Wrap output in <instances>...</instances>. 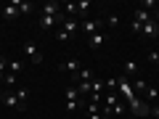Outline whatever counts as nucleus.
<instances>
[{"label":"nucleus","mask_w":159,"mask_h":119,"mask_svg":"<svg viewBox=\"0 0 159 119\" xmlns=\"http://www.w3.org/2000/svg\"><path fill=\"white\" fill-rule=\"evenodd\" d=\"M133 90L141 95V93H146V90H148V82H146V79H141V77H135V79H133Z\"/></svg>","instance_id":"18"},{"label":"nucleus","mask_w":159,"mask_h":119,"mask_svg":"<svg viewBox=\"0 0 159 119\" xmlns=\"http://www.w3.org/2000/svg\"><path fill=\"white\" fill-rule=\"evenodd\" d=\"M88 119H103L101 108H98V103H88Z\"/></svg>","instance_id":"19"},{"label":"nucleus","mask_w":159,"mask_h":119,"mask_svg":"<svg viewBox=\"0 0 159 119\" xmlns=\"http://www.w3.org/2000/svg\"><path fill=\"white\" fill-rule=\"evenodd\" d=\"M101 29H103V19H82V21H80V32L88 34V37L96 34V32H101Z\"/></svg>","instance_id":"4"},{"label":"nucleus","mask_w":159,"mask_h":119,"mask_svg":"<svg viewBox=\"0 0 159 119\" xmlns=\"http://www.w3.org/2000/svg\"><path fill=\"white\" fill-rule=\"evenodd\" d=\"M3 95H6V93H3V87H0V98H3Z\"/></svg>","instance_id":"31"},{"label":"nucleus","mask_w":159,"mask_h":119,"mask_svg":"<svg viewBox=\"0 0 159 119\" xmlns=\"http://www.w3.org/2000/svg\"><path fill=\"white\" fill-rule=\"evenodd\" d=\"M0 16L6 19V21H13V19H19V16H21V11H19V6H16V3H8V6H3Z\"/></svg>","instance_id":"9"},{"label":"nucleus","mask_w":159,"mask_h":119,"mask_svg":"<svg viewBox=\"0 0 159 119\" xmlns=\"http://www.w3.org/2000/svg\"><path fill=\"white\" fill-rule=\"evenodd\" d=\"M80 106H82V101H64V108L66 111H77Z\"/></svg>","instance_id":"25"},{"label":"nucleus","mask_w":159,"mask_h":119,"mask_svg":"<svg viewBox=\"0 0 159 119\" xmlns=\"http://www.w3.org/2000/svg\"><path fill=\"white\" fill-rule=\"evenodd\" d=\"M119 119H125V117H119Z\"/></svg>","instance_id":"33"},{"label":"nucleus","mask_w":159,"mask_h":119,"mask_svg":"<svg viewBox=\"0 0 159 119\" xmlns=\"http://www.w3.org/2000/svg\"><path fill=\"white\" fill-rule=\"evenodd\" d=\"M0 11H3V6H0Z\"/></svg>","instance_id":"32"},{"label":"nucleus","mask_w":159,"mask_h":119,"mask_svg":"<svg viewBox=\"0 0 159 119\" xmlns=\"http://www.w3.org/2000/svg\"><path fill=\"white\" fill-rule=\"evenodd\" d=\"M61 6H58V3H43V6H40V16H61Z\"/></svg>","instance_id":"7"},{"label":"nucleus","mask_w":159,"mask_h":119,"mask_svg":"<svg viewBox=\"0 0 159 119\" xmlns=\"http://www.w3.org/2000/svg\"><path fill=\"white\" fill-rule=\"evenodd\" d=\"M61 69H64V72H69V74L74 77V74L80 72V58H66V61L61 64Z\"/></svg>","instance_id":"13"},{"label":"nucleus","mask_w":159,"mask_h":119,"mask_svg":"<svg viewBox=\"0 0 159 119\" xmlns=\"http://www.w3.org/2000/svg\"><path fill=\"white\" fill-rule=\"evenodd\" d=\"M133 21L143 27V24H148V21H151V13H148V11H143V8H135V13H133Z\"/></svg>","instance_id":"12"},{"label":"nucleus","mask_w":159,"mask_h":119,"mask_svg":"<svg viewBox=\"0 0 159 119\" xmlns=\"http://www.w3.org/2000/svg\"><path fill=\"white\" fill-rule=\"evenodd\" d=\"M103 27H119V16L117 13H106L103 16Z\"/></svg>","instance_id":"21"},{"label":"nucleus","mask_w":159,"mask_h":119,"mask_svg":"<svg viewBox=\"0 0 159 119\" xmlns=\"http://www.w3.org/2000/svg\"><path fill=\"white\" fill-rule=\"evenodd\" d=\"M151 119H159V103H151V114H148Z\"/></svg>","instance_id":"30"},{"label":"nucleus","mask_w":159,"mask_h":119,"mask_svg":"<svg viewBox=\"0 0 159 119\" xmlns=\"http://www.w3.org/2000/svg\"><path fill=\"white\" fill-rule=\"evenodd\" d=\"M148 61H151L154 66H159V51H148Z\"/></svg>","instance_id":"28"},{"label":"nucleus","mask_w":159,"mask_h":119,"mask_svg":"<svg viewBox=\"0 0 159 119\" xmlns=\"http://www.w3.org/2000/svg\"><path fill=\"white\" fill-rule=\"evenodd\" d=\"M122 74H125L127 79H130V77H138V74H141V61H135V58H127V61L122 64Z\"/></svg>","instance_id":"6"},{"label":"nucleus","mask_w":159,"mask_h":119,"mask_svg":"<svg viewBox=\"0 0 159 119\" xmlns=\"http://www.w3.org/2000/svg\"><path fill=\"white\" fill-rule=\"evenodd\" d=\"M58 29H64L69 37H74V34L80 32V19H64V24H61Z\"/></svg>","instance_id":"10"},{"label":"nucleus","mask_w":159,"mask_h":119,"mask_svg":"<svg viewBox=\"0 0 159 119\" xmlns=\"http://www.w3.org/2000/svg\"><path fill=\"white\" fill-rule=\"evenodd\" d=\"M56 40H58V42H69L72 37H69V34L64 32V29H56Z\"/></svg>","instance_id":"26"},{"label":"nucleus","mask_w":159,"mask_h":119,"mask_svg":"<svg viewBox=\"0 0 159 119\" xmlns=\"http://www.w3.org/2000/svg\"><path fill=\"white\" fill-rule=\"evenodd\" d=\"M106 40H109L106 32H96V34H90V37H88V45H90V48H101Z\"/></svg>","instance_id":"11"},{"label":"nucleus","mask_w":159,"mask_h":119,"mask_svg":"<svg viewBox=\"0 0 159 119\" xmlns=\"http://www.w3.org/2000/svg\"><path fill=\"white\" fill-rule=\"evenodd\" d=\"M93 8V3L90 0H82V3H77V19L80 16H88V11Z\"/></svg>","instance_id":"20"},{"label":"nucleus","mask_w":159,"mask_h":119,"mask_svg":"<svg viewBox=\"0 0 159 119\" xmlns=\"http://www.w3.org/2000/svg\"><path fill=\"white\" fill-rule=\"evenodd\" d=\"M6 74H8V58L0 56V77H6Z\"/></svg>","instance_id":"27"},{"label":"nucleus","mask_w":159,"mask_h":119,"mask_svg":"<svg viewBox=\"0 0 159 119\" xmlns=\"http://www.w3.org/2000/svg\"><path fill=\"white\" fill-rule=\"evenodd\" d=\"M90 79H96V72L93 69H80L74 74V82H90Z\"/></svg>","instance_id":"14"},{"label":"nucleus","mask_w":159,"mask_h":119,"mask_svg":"<svg viewBox=\"0 0 159 119\" xmlns=\"http://www.w3.org/2000/svg\"><path fill=\"white\" fill-rule=\"evenodd\" d=\"M64 101H82V95H80L77 85H69L66 90H64Z\"/></svg>","instance_id":"15"},{"label":"nucleus","mask_w":159,"mask_h":119,"mask_svg":"<svg viewBox=\"0 0 159 119\" xmlns=\"http://www.w3.org/2000/svg\"><path fill=\"white\" fill-rule=\"evenodd\" d=\"M141 34H143V37H148V40L159 37V21H154V16H151V21L141 27Z\"/></svg>","instance_id":"8"},{"label":"nucleus","mask_w":159,"mask_h":119,"mask_svg":"<svg viewBox=\"0 0 159 119\" xmlns=\"http://www.w3.org/2000/svg\"><path fill=\"white\" fill-rule=\"evenodd\" d=\"M157 72H159V66H157Z\"/></svg>","instance_id":"34"},{"label":"nucleus","mask_w":159,"mask_h":119,"mask_svg":"<svg viewBox=\"0 0 159 119\" xmlns=\"http://www.w3.org/2000/svg\"><path fill=\"white\" fill-rule=\"evenodd\" d=\"M21 53L27 56V61L32 64V66H40V64L45 61V58H43V53H40V48L34 45V42H24V45H21Z\"/></svg>","instance_id":"3"},{"label":"nucleus","mask_w":159,"mask_h":119,"mask_svg":"<svg viewBox=\"0 0 159 119\" xmlns=\"http://www.w3.org/2000/svg\"><path fill=\"white\" fill-rule=\"evenodd\" d=\"M8 72L19 77V74L24 72V61H21V58H11V61H8Z\"/></svg>","instance_id":"17"},{"label":"nucleus","mask_w":159,"mask_h":119,"mask_svg":"<svg viewBox=\"0 0 159 119\" xmlns=\"http://www.w3.org/2000/svg\"><path fill=\"white\" fill-rule=\"evenodd\" d=\"M13 3L19 6V11H21V13H32L34 11V6H32V3H27V0H13Z\"/></svg>","instance_id":"23"},{"label":"nucleus","mask_w":159,"mask_h":119,"mask_svg":"<svg viewBox=\"0 0 159 119\" xmlns=\"http://www.w3.org/2000/svg\"><path fill=\"white\" fill-rule=\"evenodd\" d=\"M125 106H127V111H130V114H135V117H148V114H151V103H148L143 95L130 98V101H127Z\"/></svg>","instance_id":"1"},{"label":"nucleus","mask_w":159,"mask_h":119,"mask_svg":"<svg viewBox=\"0 0 159 119\" xmlns=\"http://www.w3.org/2000/svg\"><path fill=\"white\" fill-rule=\"evenodd\" d=\"M3 103H6L8 108H19V111H21V103H19L16 93H6V95H3Z\"/></svg>","instance_id":"16"},{"label":"nucleus","mask_w":159,"mask_h":119,"mask_svg":"<svg viewBox=\"0 0 159 119\" xmlns=\"http://www.w3.org/2000/svg\"><path fill=\"white\" fill-rule=\"evenodd\" d=\"M3 82H6V85H16V74H11V72H8L6 77H3Z\"/></svg>","instance_id":"29"},{"label":"nucleus","mask_w":159,"mask_h":119,"mask_svg":"<svg viewBox=\"0 0 159 119\" xmlns=\"http://www.w3.org/2000/svg\"><path fill=\"white\" fill-rule=\"evenodd\" d=\"M16 98H19V103H21V111H24V108H27V98H29V90H27V87L16 90Z\"/></svg>","instance_id":"22"},{"label":"nucleus","mask_w":159,"mask_h":119,"mask_svg":"<svg viewBox=\"0 0 159 119\" xmlns=\"http://www.w3.org/2000/svg\"><path fill=\"white\" fill-rule=\"evenodd\" d=\"M117 95H122V101H125V103L130 101V98L138 95V93L133 90V82L125 77V74H122V77H117Z\"/></svg>","instance_id":"2"},{"label":"nucleus","mask_w":159,"mask_h":119,"mask_svg":"<svg viewBox=\"0 0 159 119\" xmlns=\"http://www.w3.org/2000/svg\"><path fill=\"white\" fill-rule=\"evenodd\" d=\"M64 19H66V16H64V13H61V16H37V27H40V29L61 27V24H64Z\"/></svg>","instance_id":"5"},{"label":"nucleus","mask_w":159,"mask_h":119,"mask_svg":"<svg viewBox=\"0 0 159 119\" xmlns=\"http://www.w3.org/2000/svg\"><path fill=\"white\" fill-rule=\"evenodd\" d=\"M143 95H146V101H148V103H154V101L159 98V90H157V87H151V85H148V90L143 93Z\"/></svg>","instance_id":"24"}]
</instances>
